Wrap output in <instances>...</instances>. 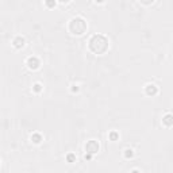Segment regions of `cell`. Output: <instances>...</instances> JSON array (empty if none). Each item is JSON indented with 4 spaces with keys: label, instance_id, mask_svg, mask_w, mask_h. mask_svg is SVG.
Instances as JSON below:
<instances>
[{
    "label": "cell",
    "instance_id": "obj_13",
    "mask_svg": "<svg viewBox=\"0 0 173 173\" xmlns=\"http://www.w3.org/2000/svg\"><path fill=\"white\" fill-rule=\"evenodd\" d=\"M34 91H37V92L41 91V85H39V84H35V85H34Z\"/></svg>",
    "mask_w": 173,
    "mask_h": 173
},
{
    "label": "cell",
    "instance_id": "obj_8",
    "mask_svg": "<svg viewBox=\"0 0 173 173\" xmlns=\"http://www.w3.org/2000/svg\"><path fill=\"white\" fill-rule=\"evenodd\" d=\"M31 141L34 142V144H39V142L42 141V137L39 134H32L31 135Z\"/></svg>",
    "mask_w": 173,
    "mask_h": 173
},
{
    "label": "cell",
    "instance_id": "obj_12",
    "mask_svg": "<svg viewBox=\"0 0 173 173\" xmlns=\"http://www.w3.org/2000/svg\"><path fill=\"white\" fill-rule=\"evenodd\" d=\"M68 161H69V162H73L74 161V155L73 154H69V155H68Z\"/></svg>",
    "mask_w": 173,
    "mask_h": 173
},
{
    "label": "cell",
    "instance_id": "obj_9",
    "mask_svg": "<svg viewBox=\"0 0 173 173\" xmlns=\"http://www.w3.org/2000/svg\"><path fill=\"white\" fill-rule=\"evenodd\" d=\"M46 6L49 7V8H53V7L56 6V0H46Z\"/></svg>",
    "mask_w": 173,
    "mask_h": 173
},
{
    "label": "cell",
    "instance_id": "obj_7",
    "mask_svg": "<svg viewBox=\"0 0 173 173\" xmlns=\"http://www.w3.org/2000/svg\"><path fill=\"white\" fill-rule=\"evenodd\" d=\"M14 45H15V47H22L24 45V39L22 37H16L14 39Z\"/></svg>",
    "mask_w": 173,
    "mask_h": 173
},
{
    "label": "cell",
    "instance_id": "obj_10",
    "mask_svg": "<svg viewBox=\"0 0 173 173\" xmlns=\"http://www.w3.org/2000/svg\"><path fill=\"white\" fill-rule=\"evenodd\" d=\"M110 138H111L112 141H115V139H118V134L116 133H111V134H110Z\"/></svg>",
    "mask_w": 173,
    "mask_h": 173
},
{
    "label": "cell",
    "instance_id": "obj_1",
    "mask_svg": "<svg viewBox=\"0 0 173 173\" xmlns=\"http://www.w3.org/2000/svg\"><path fill=\"white\" fill-rule=\"evenodd\" d=\"M89 47L93 53L96 54H102L104 53L108 47V41H107L106 37L103 35H93L89 41Z\"/></svg>",
    "mask_w": 173,
    "mask_h": 173
},
{
    "label": "cell",
    "instance_id": "obj_15",
    "mask_svg": "<svg viewBox=\"0 0 173 173\" xmlns=\"http://www.w3.org/2000/svg\"><path fill=\"white\" fill-rule=\"evenodd\" d=\"M91 155L92 154H89V153H88V154H85V158H87V160H91Z\"/></svg>",
    "mask_w": 173,
    "mask_h": 173
},
{
    "label": "cell",
    "instance_id": "obj_6",
    "mask_svg": "<svg viewBox=\"0 0 173 173\" xmlns=\"http://www.w3.org/2000/svg\"><path fill=\"white\" fill-rule=\"evenodd\" d=\"M146 93L147 95H150V96H153V95H155L157 93V87H155V85H147L146 87Z\"/></svg>",
    "mask_w": 173,
    "mask_h": 173
},
{
    "label": "cell",
    "instance_id": "obj_2",
    "mask_svg": "<svg viewBox=\"0 0 173 173\" xmlns=\"http://www.w3.org/2000/svg\"><path fill=\"white\" fill-rule=\"evenodd\" d=\"M69 30L76 35H81L82 32L87 30V23L82 18H74L72 19L71 24H69Z\"/></svg>",
    "mask_w": 173,
    "mask_h": 173
},
{
    "label": "cell",
    "instance_id": "obj_11",
    "mask_svg": "<svg viewBox=\"0 0 173 173\" xmlns=\"http://www.w3.org/2000/svg\"><path fill=\"white\" fill-rule=\"evenodd\" d=\"M124 155H126L127 158H130V157H131V155H133V152H131V150H126V153H124Z\"/></svg>",
    "mask_w": 173,
    "mask_h": 173
},
{
    "label": "cell",
    "instance_id": "obj_5",
    "mask_svg": "<svg viewBox=\"0 0 173 173\" xmlns=\"http://www.w3.org/2000/svg\"><path fill=\"white\" fill-rule=\"evenodd\" d=\"M162 122H164L166 126H172L173 124V115H170V114L165 115V116L162 118Z\"/></svg>",
    "mask_w": 173,
    "mask_h": 173
},
{
    "label": "cell",
    "instance_id": "obj_3",
    "mask_svg": "<svg viewBox=\"0 0 173 173\" xmlns=\"http://www.w3.org/2000/svg\"><path fill=\"white\" fill-rule=\"evenodd\" d=\"M85 150H87V153H89V154H95V153H97V150H99V144H97L96 141H89L88 144L85 145Z\"/></svg>",
    "mask_w": 173,
    "mask_h": 173
},
{
    "label": "cell",
    "instance_id": "obj_16",
    "mask_svg": "<svg viewBox=\"0 0 173 173\" xmlns=\"http://www.w3.org/2000/svg\"><path fill=\"white\" fill-rule=\"evenodd\" d=\"M60 1H61V3H68L69 0H60Z\"/></svg>",
    "mask_w": 173,
    "mask_h": 173
},
{
    "label": "cell",
    "instance_id": "obj_4",
    "mask_svg": "<svg viewBox=\"0 0 173 173\" xmlns=\"http://www.w3.org/2000/svg\"><path fill=\"white\" fill-rule=\"evenodd\" d=\"M27 65H29L31 69H37V68L39 66V60L35 58V57H30V58L27 60Z\"/></svg>",
    "mask_w": 173,
    "mask_h": 173
},
{
    "label": "cell",
    "instance_id": "obj_14",
    "mask_svg": "<svg viewBox=\"0 0 173 173\" xmlns=\"http://www.w3.org/2000/svg\"><path fill=\"white\" fill-rule=\"evenodd\" d=\"M141 1H142L144 4H152L153 1H154V0H141Z\"/></svg>",
    "mask_w": 173,
    "mask_h": 173
},
{
    "label": "cell",
    "instance_id": "obj_17",
    "mask_svg": "<svg viewBox=\"0 0 173 173\" xmlns=\"http://www.w3.org/2000/svg\"><path fill=\"white\" fill-rule=\"evenodd\" d=\"M96 1H99V3H102V1H103V0H96Z\"/></svg>",
    "mask_w": 173,
    "mask_h": 173
}]
</instances>
